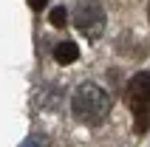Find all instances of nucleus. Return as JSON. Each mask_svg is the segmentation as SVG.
<instances>
[{"label":"nucleus","mask_w":150,"mask_h":147,"mask_svg":"<svg viewBox=\"0 0 150 147\" xmlns=\"http://www.w3.org/2000/svg\"><path fill=\"white\" fill-rule=\"evenodd\" d=\"M127 102L136 119V133H144L150 127V71L136 74L127 82Z\"/></svg>","instance_id":"nucleus-2"},{"label":"nucleus","mask_w":150,"mask_h":147,"mask_svg":"<svg viewBox=\"0 0 150 147\" xmlns=\"http://www.w3.org/2000/svg\"><path fill=\"white\" fill-rule=\"evenodd\" d=\"M23 147H40V141H37V139H28V141H25Z\"/></svg>","instance_id":"nucleus-7"},{"label":"nucleus","mask_w":150,"mask_h":147,"mask_svg":"<svg viewBox=\"0 0 150 147\" xmlns=\"http://www.w3.org/2000/svg\"><path fill=\"white\" fill-rule=\"evenodd\" d=\"M71 110L82 124H99L110 110V96L96 82H85L71 96Z\"/></svg>","instance_id":"nucleus-1"},{"label":"nucleus","mask_w":150,"mask_h":147,"mask_svg":"<svg viewBox=\"0 0 150 147\" xmlns=\"http://www.w3.org/2000/svg\"><path fill=\"white\" fill-rule=\"evenodd\" d=\"M74 25H76L79 34L96 40V37L105 31V11H102V6L96 3V0H82V3H76Z\"/></svg>","instance_id":"nucleus-3"},{"label":"nucleus","mask_w":150,"mask_h":147,"mask_svg":"<svg viewBox=\"0 0 150 147\" xmlns=\"http://www.w3.org/2000/svg\"><path fill=\"white\" fill-rule=\"evenodd\" d=\"M28 6H31V8H42V6H45V0H28Z\"/></svg>","instance_id":"nucleus-6"},{"label":"nucleus","mask_w":150,"mask_h":147,"mask_svg":"<svg viewBox=\"0 0 150 147\" xmlns=\"http://www.w3.org/2000/svg\"><path fill=\"white\" fill-rule=\"evenodd\" d=\"M147 14H150V11H147Z\"/></svg>","instance_id":"nucleus-8"},{"label":"nucleus","mask_w":150,"mask_h":147,"mask_svg":"<svg viewBox=\"0 0 150 147\" xmlns=\"http://www.w3.org/2000/svg\"><path fill=\"white\" fill-rule=\"evenodd\" d=\"M68 11H65V8H62V6H57V8H51V14H48V20H51V25H57V28H59V25H65V20H68Z\"/></svg>","instance_id":"nucleus-5"},{"label":"nucleus","mask_w":150,"mask_h":147,"mask_svg":"<svg viewBox=\"0 0 150 147\" xmlns=\"http://www.w3.org/2000/svg\"><path fill=\"white\" fill-rule=\"evenodd\" d=\"M54 59H57L59 65H71L74 59H79V45H76V42H71V40L59 42L57 48H54Z\"/></svg>","instance_id":"nucleus-4"}]
</instances>
